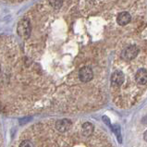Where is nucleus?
Instances as JSON below:
<instances>
[{
    "label": "nucleus",
    "mask_w": 147,
    "mask_h": 147,
    "mask_svg": "<svg viewBox=\"0 0 147 147\" xmlns=\"http://www.w3.org/2000/svg\"><path fill=\"white\" fill-rule=\"evenodd\" d=\"M32 32V27L30 22L28 20H22L18 25V33L20 37L24 39H27L30 37Z\"/></svg>",
    "instance_id": "f257e3e1"
},
{
    "label": "nucleus",
    "mask_w": 147,
    "mask_h": 147,
    "mask_svg": "<svg viewBox=\"0 0 147 147\" xmlns=\"http://www.w3.org/2000/svg\"><path fill=\"white\" fill-rule=\"evenodd\" d=\"M79 78L82 82H90L94 79V70L88 66H84L79 70Z\"/></svg>",
    "instance_id": "f03ea898"
},
{
    "label": "nucleus",
    "mask_w": 147,
    "mask_h": 147,
    "mask_svg": "<svg viewBox=\"0 0 147 147\" xmlns=\"http://www.w3.org/2000/svg\"><path fill=\"white\" fill-rule=\"evenodd\" d=\"M132 20V17L131 15L127 11H123V12H120V13L117 15V22L119 26H126L128 25L129 22H131Z\"/></svg>",
    "instance_id": "7ed1b4c3"
},
{
    "label": "nucleus",
    "mask_w": 147,
    "mask_h": 147,
    "mask_svg": "<svg viewBox=\"0 0 147 147\" xmlns=\"http://www.w3.org/2000/svg\"><path fill=\"white\" fill-rule=\"evenodd\" d=\"M70 127H71V121L66 119L57 120L56 123V128L57 131H59L60 132H65L67 131H69Z\"/></svg>",
    "instance_id": "20e7f679"
},
{
    "label": "nucleus",
    "mask_w": 147,
    "mask_h": 147,
    "mask_svg": "<svg viewBox=\"0 0 147 147\" xmlns=\"http://www.w3.org/2000/svg\"><path fill=\"white\" fill-rule=\"evenodd\" d=\"M94 125L90 122H85L82 126V134L85 137H89L94 133Z\"/></svg>",
    "instance_id": "39448f33"
},
{
    "label": "nucleus",
    "mask_w": 147,
    "mask_h": 147,
    "mask_svg": "<svg viewBox=\"0 0 147 147\" xmlns=\"http://www.w3.org/2000/svg\"><path fill=\"white\" fill-rule=\"evenodd\" d=\"M50 7H52L55 9H58L63 6V0H47Z\"/></svg>",
    "instance_id": "423d86ee"
},
{
    "label": "nucleus",
    "mask_w": 147,
    "mask_h": 147,
    "mask_svg": "<svg viewBox=\"0 0 147 147\" xmlns=\"http://www.w3.org/2000/svg\"><path fill=\"white\" fill-rule=\"evenodd\" d=\"M26 1V0H0V2L7 3V4H17V3H22Z\"/></svg>",
    "instance_id": "0eeeda50"
},
{
    "label": "nucleus",
    "mask_w": 147,
    "mask_h": 147,
    "mask_svg": "<svg viewBox=\"0 0 147 147\" xmlns=\"http://www.w3.org/2000/svg\"><path fill=\"white\" fill-rule=\"evenodd\" d=\"M20 147H33V144L30 141H23L22 144H20Z\"/></svg>",
    "instance_id": "6e6552de"
},
{
    "label": "nucleus",
    "mask_w": 147,
    "mask_h": 147,
    "mask_svg": "<svg viewBox=\"0 0 147 147\" xmlns=\"http://www.w3.org/2000/svg\"><path fill=\"white\" fill-rule=\"evenodd\" d=\"M142 141L145 142L146 144H147V129H145V131L142 132Z\"/></svg>",
    "instance_id": "1a4fd4ad"
}]
</instances>
